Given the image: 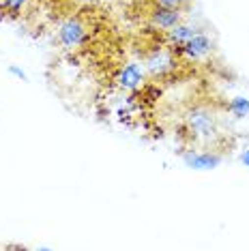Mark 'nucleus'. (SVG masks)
<instances>
[{"mask_svg":"<svg viewBox=\"0 0 249 251\" xmlns=\"http://www.w3.org/2000/svg\"><path fill=\"white\" fill-rule=\"evenodd\" d=\"M185 127L194 140L211 142L217 138V118L204 105H196L185 114Z\"/></svg>","mask_w":249,"mask_h":251,"instance_id":"f257e3e1","label":"nucleus"},{"mask_svg":"<svg viewBox=\"0 0 249 251\" xmlns=\"http://www.w3.org/2000/svg\"><path fill=\"white\" fill-rule=\"evenodd\" d=\"M178 56L172 52V48H163V45H157L152 48L149 54L144 56V69L146 75L155 77V79H163L168 75H172L174 71L178 69Z\"/></svg>","mask_w":249,"mask_h":251,"instance_id":"f03ea898","label":"nucleus"},{"mask_svg":"<svg viewBox=\"0 0 249 251\" xmlns=\"http://www.w3.org/2000/svg\"><path fill=\"white\" fill-rule=\"evenodd\" d=\"M172 52L176 54L178 58H183V60L202 62V60H206L208 56L215 52V43H213V39L208 37L204 30H198L196 35L189 39V41L183 43L176 50H172Z\"/></svg>","mask_w":249,"mask_h":251,"instance_id":"7ed1b4c3","label":"nucleus"},{"mask_svg":"<svg viewBox=\"0 0 249 251\" xmlns=\"http://www.w3.org/2000/svg\"><path fill=\"white\" fill-rule=\"evenodd\" d=\"M58 43L67 50H77L88 43V26L80 18H67L58 26Z\"/></svg>","mask_w":249,"mask_h":251,"instance_id":"20e7f679","label":"nucleus"},{"mask_svg":"<svg viewBox=\"0 0 249 251\" xmlns=\"http://www.w3.org/2000/svg\"><path fill=\"white\" fill-rule=\"evenodd\" d=\"M116 86L124 90V93H135L144 86L146 82V69H144V62L138 60H129L118 69L116 77H114Z\"/></svg>","mask_w":249,"mask_h":251,"instance_id":"39448f33","label":"nucleus"},{"mask_svg":"<svg viewBox=\"0 0 249 251\" xmlns=\"http://www.w3.org/2000/svg\"><path fill=\"white\" fill-rule=\"evenodd\" d=\"M180 159L189 170L196 172H213L224 163V155L215 151H198V148H187L180 152Z\"/></svg>","mask_w":249,"mask_h":251,"instance_id":"423d86ee","label":"nucleus"},{"mask_svg":"<svg viewBox=\"0 0 249 251\" xmlns=\"http://www.w3.org/2000/svg\"><path fill=\"white\" fill-rule=\"evenodd\" d=\"M185 20V11L183 9H170V7H159V4H152V9L149 11V22L155 30L168 32L172 30L176 24Z\"/></svg>","mask_w":249,"mask_h":251,"instance_id":"0eeeda50","label":"nucleus"},{"mask_svg":"<svg viewBox=\"0 0 249 251\" xmlns=\"http://www.w3.org/2000/svg\"><path fill=\"white\" fill-rule=\"evenodd\" d=\"M200 30L196 24H187V22L183 20L180 24H176L172 28V30H168L166 32V43L170 45L172 50H176V48H180L183 43H187L191 37L196 35V32Z\"/></svg>","mask_w":249,"mask_h":251,"instance_id":"6e6552de","label":"nucleus"},{"mask_svg":"<svg viewBox=\"0 0 249 251\" xmlns=\"http://www.w3.org/2000/svg\"><path fill=\"white\" fill-rule=\"evenodd\" d=\"M228 112H230L232 118H236V121H245V118H249V97H245V95L232 97L228 101Z\"/></svg>","mask_w":249,"mask_h":251,"instance_id":"1a4fd4ad","label":"nucleus"},{"mask_svg":"<svg viewBox=\"0 0 249 251\" xmlns=\"http://www.w3.org/2000/svg\"><path fill=\"white\" fill-rule=\"evenodd\" d=\"M30 0H0V11L9 18H20L22 11H24Z\"/></svg>","mask_w":249,"mask_h":251,"instance_id":"9d476101","label":"nucleus"},{"mask_svg":"<svg viewBox=\"0 0 249 251\" xmlns=\"http://www.w3.org/2000/svg\"><path fill=\"white\" fill-rule=\"evenodd\" d=\"M7 71H9V75H13L15 79H20V82H24V84H28L30 82V77H28V73L22 69L20 65H9L7 67Z\"/></svg>","mask_w":249,"mask_h":251,"instance_id":"9b49d317","label":"nucleus"},{"mask_svg":"<svg viewBox=\"0 0 249 251\" xmlns=\"http://www.w3.org/2000/svg\"><path fill=\"white\" fill-rule=\"evenodd\" d=\"M152 4H159V7H170V9H183L189 4V0H152Z\"/></svg>","mask_w":249,"mask_h":251,"instance_id":"f8f14e48","label":"nucleus"},{"mask_svg":"<svg viewBox=\"0 0 249 251\" xmlns=\"http://www.w3.org/2000/svg\"><path fill=\"white\" fill-rule=\"evenodd\" d=\"M239 161H241V163H243V165H245V168L249 170V146H247V148H243V151H241Z\"/></svg>","mask_w":249,"mask_h":251,"instance_id":"ddd939ff","label":"nucleus"},{"mask_svg":"<svg viewBox=\"0 0 249 251\" xmlns=\"http://www.w3.org/2000/svg\"><path fill=\"white\" fill-rule=\"evenodd\" d=\"M7 249H26L24 245H7Z\"/></svg>","mask_w":249,"mask_h":251,"instance_id":"4468645a","label":"nucleus"}]
</instances>
